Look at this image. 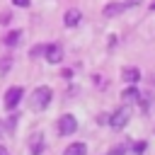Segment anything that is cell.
<instances>
[{"instance_id":"cell-31","label":"cell","mask_w":155,"mask_h":155,"mask_svg":"<svg viewBox=\"0 0 155 155\" xmlns=\"http://www.w3.org/2000/svg\"><path fill=\"white\" fill-rule=\"evenodd\" d=\"M153 107H155V104H153Z\"/></svg>"},{"instance_id":"cell-8","label":"cell","mask_w":155,"mask_h":155,"mask_svg":"<svg viewBox=\"0 0 155 155\" xmlns=\"http://www.w3.org/2000/svg\"><path fill=\"white\" fill-rule=\"evenodd\" d=\"M27 148H29V155H44L46 153V138H44V133H31Z\"/></svg>"},{"instance_id":"cell-30","label":"cell","mask_w":155,"mask_h":155,"mask_svg":"<svg viewBox=\"0 0 155 155\" xmlns=\"http://www.w3.org/2000/svg\"><path fill=\"white\" fill-rule=\"evenodd\" d=\"M104 155H109V153H104Z\"/></svg>"},{"instance_id":"cell-3","label":"cell","mask_w":155,"mask_h":155,"mask_svg":"<svg viewBox=\"0 0 155 155\" xmlns=\"http://www.w3.org/2000/svg\"><path fill=\"white\" fill-rule=\"evenodd\" d=\"M24 87L22 85H10L7 90H5V94H2V109L5 111H15L19 104H22V99H24Z\"/></svg>"},{"instance_id":"cell-21","label":"cell","mask_w":155,"mask_h":155,"mask_svg":"<svg viewBox=\"0 0 155 155\" xmlns=\"http://www.w3.org/2000/svg\"><path fill=\"white\" fill-rule=\"evenodd\" d=\"M10 22H12V12H7V10H5V12H0V24H2V27H7Z\"/></svg>"},{"instance_id":"cell-16","label":"cell","mask_w":155,"mask_h":155,"mask_svg":"<svg viewBox=\"0 0 155 155\" xmlns=\"http://www.w3.org/2000/svg\"><path fill=\"white\" fill-rule=\"evenodd\" d=\"M109 155H128V140H119L109 148Z\"/></svg>"},{"instance_id":"cell-12","label":"cell","mask_w":155,"mask_h":155,"mask_svg":"<svg viewBox=\"0 0 155 155\" xmlns=\"http://www.w3.org/2000/svg\"><path fill=\"white\" fill-rule=\"evenodd\" d=\"M138 97H140V87L138 85H126L124 90H121V102H126V104H136L138 102Z\"/></svg>"},{"instance_id":"cell-27","label":"cell","mask_w":155,"mask_h":155,"mask_svg":"<svg viewBox=\"0 0 155 155\" xmlns=\"http://www.w3.org/2000/svg\"><path fill=\"white\" fill-rule=\"evenodd\" d=\"M0 155H10V150H7V148H5L2 143H0Z\"/></svg>"},{"instance_id":"cell-11","label":"cell","mask_w":155,"mask_h":155,"mask_svg":"<svg viewBox=\"0 0 155 155\" xmlns=\"http://www.w3.org/2000/svg\"><path fill=\"white\" fill-rule=\"evenodd\" d=\"M153 104H155V92H153V90H140V97H138L136 107H138L143 114H148V111L153 109Z\"/></svg>"},{"instance_id":"cell-18","label":"cell","mask_w":155,"mask_h":155,"mask_svg":"<svg viewBox=\"0 0 155 155\" xmlns=\"http://www.w3.org/2000/svg\"><path fill=\"white\" fill-rule=\"evenodd\" d=\"M27 56H29V58H41V56H44V44H34Z\"/></svg>"},{"instance_id":"cell-20","label":"cell","mask_w":155,"mask_h":155,"mask_svg":"<svg viewBox=\"0 0 155 155\" xmlns=\"http://www.w3.org/2000/svg\"><path fill=\"white\" fill-rule=\"evenodd\" d=\"M61 78H63L65 82H70V80L75 78V70H73V68H61Z\"/></svg>"},{"instance_id":"cell-14","label":"cell","mask_w":155,"mask_h":155,"mask_svg":"<svg viewBox=\"0 0 155 155\" xmlns=\"http://www.w3.org/2000/svg\"><path fill=\"white\" fill-rule=\"evenodd\" d=\"M63 155H87V143L85 140H73L65 145Z\"/></svg>"},{"instance_id":"cell-26","label":"cell","mask_w":155,"mask_h":155,"mask_svg":"<svg viewBox=\"0 0 155 155\" xmlns=\"http://www.w3.org/2000/svg\"><path fill=\"white\" fill-rule=\"evenodd\" d=\"M148 82H150V87H155V73H150V75H148Z\"/></svg>"},{"instance_id":"cell-1","label":"cell","mask_w":155,"mask_h":155,"mask_svg":"<svg viewBox=\"0 0 155 155\" xmlns=\"http://www.w3.org/2000/svg\"><path fill=\"white\" fill-rule=\"evenodd\" d=\"M53 102V87L48 85H36L29 92V109L31 111H46Z\"/></svg>"},{"instance_id":"cell-24","label":"cell","mask_w":155,"mask_h":155,"mask_svg":"<svg viewBox=\"0 0 155 155\" xmlns=\"http://www.w3.org/2000/svg\"><path fill=\"white\" fill-rule=\"evenodd\" d=\"M92 85H94V87H104V80H102V75H92Z\"/></svg>"},{"instance_id":"cell-5","label":"cell","mask_w":155,"mask_h":155,"mask_svg":"<svg viewBox=\"0 0 155 155\" xmlns=\"http://www.w3.org/2000/svg\"><path fill=\"white\" fill-rule=\"evenodd\" d=\"M46 63H51V65H58V63H63V58H65V51H63V46L58 44V41H51V44H44V56H41Z\"/></svg>"},{"instance_id":"cell-2","label":"cell","mask_w":155,"mask_h":155,"mask_svg":"<svg viewBox=\"0 0 155 155\" xmlns=\"http://www.w3.org/2000/svg\"><path fill=\"white\" fill-rule=\"evenodd\" d=\"M131 114H133V107L131 104H119L114 111H109V121H107V126L111 128V131H124L128 124H131Z\"/></svg>"},{"instance_id":"cell-7","label":"cell","mask_w":155,"mask_h":155,"mask_svg":"<svg viewBox=\"0 0 155 155\" xmlns=\"http://www.w3.org/2000/svg\"><path fill=\"white\" fill-rule=\"evenodd\" d=\"M80 22H82V10L68 7V10L63 12V27H65V29H75V27H80Z\"/></svg>"},{"instance_id":"cell-6","label":"cell","mask_w":155,"mask_h":155,"mask_svg":"<svg viewBox=\"0 0 155 155\" xmlns=\"http://www.w3.org/2000/svg\"><path fill=\"white\" fill-rule=\"evenodd\" d=\"M121 80H124V85H138L143 80V70L138 65H124L121 68Z\"/></svg>"},{"instance_id":"cell-10","label":"cell","mask_w":155,"mask_h":155,"mask_svg":"<svg viewBox=\"0 0 155 155\" xmlns=\"http://www.w3.org/2000/svg\"><path fill=\"white\" fill-rule=\"evenodd\" d=\"M124 12H126V5H124V2H116V0H114V2H107V5L102 7V17H104V19H116V17L124 15Z\"/></svg>"},{"instance_id":"cell-25","label":"cell","mask_w":155,"mask_h":155,"mask_svg":"<svg viewBox=\"0 0 155 155\" xmlns=\"http://www.w3.org/2000/svg\"><path fill=\"white\" fill-rule=\"evenodd\" d=\"M124 5H126V10H131V7H138L140 0H124Z\"/></svg>"},{"instance_id":"cell-23","label":"cell","mask_w":155,"mask_h":155,"mask_svg":"<svg viewBox=\"0 0 155 155\" xmlns=\"http://www.w3.org/2000/svg\"><path fill=\"white\" fill-rule=\"evenodd\" d=\"M15 7H22V10H27V7H31V0H10Z\"/></svg>"},{"instance_id":"cell-9","label":"cell","mask_w":155,"mask_h":155,"mask_svg":"<svg viewBox=\"0 0 155 155\" xmlns=\"http://www.w3.org/2000/svg\"><path fill=\"white\" fill-rule=\"evenodd\" d=\"M22 36H24L22 29H7V31L2 34V46L12 51V48H17V46L22 44Z\"/></svg>"},{"instance_id":"cell-17","label":"cell","mask_w":155,"mask_h":155,"mask_svg":"<svg viewBox=\"0 0 155 155\" xmlns=\"http://www.w3.org/2000/svg\"><path fill=\"white\" fill-rule=\"evenodd\" d=\"M15 65V58L12 56H0V75H7Z\"/></svg>"},{"instance_id":"cell-15","label":"cell","mask_w":155,"mask_h":155,"mask_svg":"<svg viewBox=\"0 0 155 155\" xmlns=\"http://www.w3.org/2000/svg\"><path fill=\"white\" fill-rule=\"evenodd\" d=\"M7 114H10V116L2 121V126H5V136H7V133L12 136V133L17 131V121H19V114H17V109H15V111H7Z\"/></svg>"},{"instance_id":"cell-29","label":"cell","mask_w":155,"mask_h":155,"mask_svg":"<svg viewBox=\"0 0 155 155\" xmlns=\"http://www.w3.org/2000/svg\"><path fill=\"white\" fill-rule=\"evenodd\" d=\"M148 10H150V12H155V0H153V2L148 5Z\"/></svg>"},{"instance_id":"cell-19","label":"cell","mask_w":155,"mask_h":155,"mask_svg":"<svg viewBox=\"0 0 155 155\" xmlns=\"http://www.w3.org/2000/svg\"><path fill=\"white\" fill-rule=\"evenodd\" d=\"M107 121H109V111H99V114L94 116V124H97V126H107Z\"/></svg>"},{"instance_id":"cell-4","label":"cell","mask_w":155,"mask_h":155,"mask_svg":"<svg viewBox=\"0 0 155 155\" xmlns=\"http://www.w3.org/2000/svg\"><path fill=\"white\" fill-rule=\"evenodd\" d=\"M56 133L61 138L75 136L78 133V119H75V114H61L58 121H56Z\"/></svg>"},{"instance_id":"cell-13","label":"cell","mask_w":155,"mask_h":155,"mask_svg":"<svg viewBox=\"0 0 155 155\" xmlns=\"http://www.w3.org/2000/svg\"><path fill=\"white\" fill-rule=\"evenodd\" d=\"M150 148V143L145 138H136V140H128V155H145Z\"/></svg>"},{"instance_id":"cell-22","label":"cell","mask_w":155,"mask_h":155,"mask_svg":"<svg viewBox=\"0 0 155 155\" xmlns=\"http://www.w3.org/2000/svg\"><path fill=\"white\" fill-rule=\"evenodd\" d=\"M116 46H119V36H116V34H109V41H107V48H109V51H114Z\"/></svg>"},{"instance_id":"cell-28","label":"cell","mask_w":155,"mask_h":155,"mask_svg":"<svg viewBox=\"0 0 155 155\" xmlns=\"http://www.w3.org/2000/svg\"><path fill=\"white\" fill-rule=\"evenodd\" d=\"M5 136V126H2V119H0V138Z\"/></svg>"}]
</instances>
